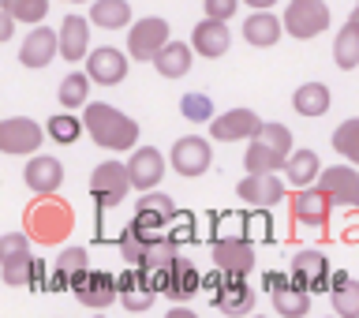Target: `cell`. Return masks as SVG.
<instances>
[{"label": "cell", "instance_id": "1", "mask_svg": "<svg viewBox=\"0 0 359 318\" xmlns=\"http://www.w3.org/2000/svg\"><path fill=\"white\" fill-rule=\"evenodd\" d=\"M22 229H27V236L34 244L56 247L75 232V210L64 195L49 191V195H38L27 210H22Z\"/></svg>", "mask_w": 359, "mask_h": 318}, {"label": "cell", "instance_id": "2", "mask_svg": "<svg viewBox=\"0 0 359 318\" xmlns=\"http://www.w3.org/2000/svg\"><path fill=\"white\" fill-rule=\"evenodd\" d=\"M116 247H120L123 263L146 266V270H161L180 255V244L172 240L168 229H142V225H135V221L128 225V229H120Z\"/></svg>", "mask_w": 359, "mask_h": 318}, {"label": "cell", "instance_id": "3", "mask_svg": "<svg viewBox=\"0 0 359 318\" xmlns=\"http://www.w3.org/2000/svg\"><path fill=\"white\" fill-rule=\"evenodd\" d=\"M83 120H86L90 139H94L101 150L123 154V150H135V143H139V124H135L128 112H120L116 105H109V101H86Z\"/></svg>", "mask_w": 359, "mask_h": 318}, {"label": "cell", "instance_id": "4", "mask_svg": "<svg viewBox=\"0 0 359 318\" xmlns=\"http://www.w3.org/2000/svg\"><path fill=\"white\" fill-rule=\"evenodd\" d=\"M292 131L285 124H262V131L247 143L243 154V168L247 173H280L285 161L292 157Z\"/></svg>", "mask_w": 359, "mask_h": 318}, {"label": "cell", "instance_id": "5", "mask_svg": "<svg viewBox=\"0 0 359 318\" xmlns=\"http://www.w3.org/2000/svg\"><path fill=\"white\" fill-rule=\"evenodd\" d=\"M333 195L318 184L311 187H296V195L288 202V213H292V225H303V229H314L318 236H330V213H333Z\"/></svg>", "mask_w": 359, "mask_h": 318}, {"label": "cell", "instance_id": "6", "mask_svg": "<svg viewBox=\"0 0 359 318\" xmlns=\"http://www.w3.org/2000/svg\"><path fill=\"white\" fill-rule=\"evenodd\" d=\"M131 168L128 161H101L94 173H90V199H94L97 213H105L109 206H120L131 191Z\"/></svg>", "mask_w": 359, "mask_h": 318}, {"label": "cell", "instance_id": "7", "mask_svg": "<svg viewBox=\"0 0 359 318\" xmlns=\"http://www.w3.org/2000/svg\"><path fill=\"white\" fill-rule=\"evenodd\" d=\"M154 277H157V289H161V296H168L172 303H187L191 296H198V292H202V274H198V266L191 263V258H184V255H176L168 266L154 270Z\"/></svg>", "mask_w": 359, "mask_h": 318}, {"label": "cell", "instance_id": "8", "mask_svg": "<svg viewBox=\"0 0 359 318\" xmlns=\"http://www.w3.org/2000/svg\"><path fill=\"white\" fill-rule=\"evenodd\" d=\"M280 19H285V34H292L296 41H311L330 30V8H325V0H288Z\"/></svg>", "mask_w": 359, "mask_h": 318}, {"label": "cell", "instance_id": "9", "mask_svg": "<svg viewBox=\"0 0 359 318\" xmlns=\"http://www.w3.org/2000/svg\"><path fill=\"white\" fill-rule=\"evenodd\" d=\"M72 296L83 303V307H90V311H105V307H112V303L120 300V277L109 274V270H90L86 266L83 274L75 277Z\"/></svg>", "mask_w": 359, "mask_h": 318}, {"label": "cell", "instance_id": "10", "mask_svg": "<svg viewBox=\"0 0 359 318\" xmlns=\"http://www.w3.org/2000/svg\"><path fill=\"white\" fill-rule=\"evenodd\" d=\"M168 41H172V34H168V22H165L161 15L135 19L131 27H128V53H131V60L150 64V60L165 49Z\"/></svg>", "mask_w": 359, "mask_h": 318}, {"label": "cell", "instance_id": "11", "mask_svg": "<svg viewBox=\"0 0 359 318\" xmlns=\"http://www.w3.org/2000/svg\"><path fill=\"white\" fill-rule=\"evenodd\" d=\"M161 296V289H157V277H154V270H146V266H131L120 274V303H123V311H131V314H142V311H150L154 307V300Z\"/></svg>", "mask_w": 359, "mask_h": 318}, {"label": "cell", "instance_id": "12", "mask_svg": "<svg viewBox=\"0 0 359 318\" xmlns=\"http://www.w3.org/2000/svg\"><path fill=\"white\" fill-rule=\"evenodd\" d=\"M45 131L38 120L30 117H8L4 124H0V150L11 154V157H34L41 150L45 143Z\"/></svg>", "mask_w": 359, "mask_h": 318}, {"label": "cell", "instance_id": "13", "mask_svg": "<svg viewBox=\"0 0 359 318\" xmlns=\"http://www.w3.org/2000/svg\"><path fill=\"white\" fill-rule=\"evenodd\" d=\"M168 161L180 176L195 180L202 173H210L213 165V150H210V139H202V135H184V139L172 143V150H168Z\"/></svg>", "mask_w": 359, "mask_h": 318}, {"label": "cell", "instance_id": "14", "mask_svg": "<svg viewBox=\"0 0 359 318\" xmlns=\"http://www.w3.org/2000/svg\"><path fill=\"white\" fill-rule=\"evenodd\" d=\"M258 131H262V120L255 109H229L210 120V135L217 143H251Z\"/></svg>", "mask_w": 359, "mask_h": 318}, {"label": "cell", "instance_id": "15", "mask_svg": "<svg viewBox=\"0 0 359 318\" xmlns=\"http://www.w3.org/2000/svg\"><path fill=\"white\" fill-rule=\"evenodd\" d=\"M210 258L213 266L229 270V274H251L255 270V240L247 236H224V240L210 244Z\"/></svg>", "mask_w": 359, "mask_h": 318}, {"label": "cell", "instance_id": "16", "mask_svg": "<svg viewBox=\"0 0 359 318\" xmlns=\"http://www.w3.org/2000/svg\"><path fill=\"white\" fill-rule=\"evenodd\" d=\"M128 56L131 53H120L116 45H97L86 56V72L97 86H116L128 79Z\"/></svg>", "mask_w": 359, "mask_h": 318}, {"label": "cell", "instance_id": "17", "mask_svg": "<svg viewBox=\"0 0 359 318\" xmlns=\"http://www.w3.org/2000/svg\"><path fill=\"white\" fill-rule=\"evenodd\" d=\"M168 165H172V161H168L161 150H154V146H135L131 157H128L135 191H154V187L165 180V168H168Z\"/></svg>", "mask_w": 359, "mask_h": 318}, {"label": "cell", "instance_id": "18", "mask_svg": "<svg viewBox=\"0 0 359 318\" xmlns=\"http://www.w3.org/2000/svg\"><path fill=\"white\" fill-rule=\"evenodd\" d=\"M292 281L307 292H330V281H333V270H330V258L322 251H299L292 258Z\"/></svg>", "mask_w": 359, "mask_h": 318}, {"label": "cell", "instance_id": "19", "mask_svg": "<svg viewBox=\"0 0 359 318\" xmlns=\"http://www.w3.org/2000/svg\"><path fill=\"white\" fill-rule=\"evenodd\" d=\"M236 195L251 206H277V202H285V180L277 173H247L236 184Z\"/></svg>", "mask_w": 359, "mask_h": 318}, {"label": "cell", "instance_id": "20", "mask_svg": "<svg viewBox=\"0 0 359 318\" xmlns=\"http://www.w3.org/2000/svg\"><path fill=\"white\" fill-rule=\"evenodd\" d=\"M318 187L330 191L337 206H344V210L359 206V168L355 165H330V168H322Z\"/></svg>", "mask_w": 359, "mask_h": 318}, {"label": "cell", "instance_id": "21", "mask_svg": "<svg viewBox=\"0 0 359 318\" xmlns=\"http://www.w3.org/2000/svg\"><path fill=\"white\" fill-rule=\"evenodd\" d=\"M243 41L255 45V49H269V45L280 41V34H285V19L273 15V8H255L251 15L243 19Z\"/></svg>", "mask_w": 359, "mask_h": 318}, {"label": "cell", "instance_id": "22", "mask_svg": "<svg viewBox=\"0 0 359 318\" xmlns=\"http://www.w3.org/2000/svg\"><path fill=\"white\" fill-rule=\"evenodd\" d=\"M56 53H60V34L49 27H34L19 45V64L22 67H49Z\"/></svg>", "mask_w": 359, "mask_h": 318}, {"label": "cell", "instance_id": "23", "mask_svg": "<svg viewBox=\"0 0 359 318\" xmlns=\"http://www.w3.org/2000/svg\"><path fill=\"white\" fill-rule=\"evenodd\" d=\"M22 180L34 195H49V191H60L64 184V165L56 157H45V154H34L27 168H22Z\"/></svg>", "mask_w": 359, "mask_h": 318}, {"label": "cell", "instance_id": "24", "mask_svg": "<svg viewBox=\"0 0 359 318\" xmlns=\"http://www.w3.org/2000/svg\"><path fill=\"white\" fill-rule=\"evenodd\" d=\"M191 45H195V53L198 56H206V60H217V56L229 53V45H232V34L229 27H224V19H202L195 34H191Z\"/></svg>", "mask_w": 359, "mask_h": 318}, {"label": "cell", "instance_id": "25", "mask_svg": "<svg viewBox=\"0 0 359 318\" xmlns=\"http://www.w3.org/2000/svg\"><path fill=\"white\" fill-rule=\"evenodd\" d=\"M60 56L72 64L90 56V19H83V15H64L60 19Z\"/></svg>", "mask_w": 359, "mask_h": 318}, {"label": "cell", "instance_id": "26", "mask_svg": "<svg viewBox=\"0 0 359 318\" xmlns=\"http://www.w3.org/2000/svg\"><path fill=\"white\" fill-rule=\"evenodd\" d=\"M221 314H251L255 311V289L247 285V274H229L224 277L221 296L213 300Z\"/></svg>", "mask_w": 359, "mask_h": 318}, {"label": "cell", "instance_id": "27", "mask_svg": "<svg viewBox=\"0 0 359 318\" xmlns=\"http://www.w3.org/2000/svg\"><path fill=\"white\" fill-rule=\"evenodd\" d=\"M86 247H64L60 258L53 263V274H49V292H72L75 277L83 274V270L90 266L86 263Z\"/></svg>", "mask_w": 359, "mask_h": 318}, {"label": "cell", "instance_id": "28", "mask_svg": "<svg viewBox=\"0 0 359 318\" xmlns=\"http://www.w3.org/2000/svg\"><path fill=\"white\" fill-rule=\"evenodd\" d=\"M330 300H333V311L341 318H359V281L348 270H333Z\"/></svg>", "mask_w": 359, "mask_h": 318}, {"label": "cell", "instance_id": "29", "mask_svg": "<svg viewBox=\"0 0 359 318\" xmlns=\"http://www.w3.org/2000/svg\"><path fill=\"white\" fill-rule=\"evenodd\" d=\"M280 173H285V180L292 187H311V184H318V176H322V161L314 150L303 146V150H292V157L285 161Z\"/></svg>", "mask_w": 359, "mask_h": 318}, {"label": "cell", "instance_id": "30", "mask_svg": "<svg viewBox=\"0 0 359 318\" xmlns=\"http://www.w3.org/2000/svg\"><path fill=\"white\" fill-rule=\"evenodd\" d=\"M191 64H195V45H187V41H168L165 49L154 56V67L165 79H184L191 72Z\"/></svg>", "mask_w": 359, "mask_h": 318}, {"label": "cell", "instance_id": "31", "mask_svg": "<svg viewBox=\"0 0 359 318\" xmlns=\"http://www.w3.org/2000/svg\"><path fill=\"white\" fill-rule=\"evenodd\" d=\"M311 296L314 292H307V289H299L296 281H285V285H277L273 292H269V300H273V311L277 314H285V318H303L311 311Z\"/></svg>", "mask_w": 359, "mask_h": 318}, {"label": "cell", "instance_id": "32", "mask_svg": "<svg viewBox=\"0 0 359 318\" xmlns=\"http://www.w3.org/2000/svg\"><path fill=\"white\" fill-rule=\"evenodd\" d=\"M330 105H333V94L325 83H299L296 94H292V109L299 117H322V112H330Z\"/></svg>", "mask_w": 359, "mask_h": 318}, {"label": "cell", "instance_id": "33", "mask_svg": "<svg viewBox=\"0 0 359 318\" xmlns=\"http://www.w3.org/2000/svg\"><path fill=\"white\" fill-rule=\"evenodd\" d=\"M90 22L101 30H123V27H131V4L128 0H94L90 4Z\"/></svg>", "mask_w": 359, "mask_h": 318}, {"label": "cell", "instance_id": "34", "mask_svg": "<svg viewBox=\"0 0 359 318\" xmlns=\"http://www.w3.org/2000/svg\"><path fill=\"white\" fill-rule=\"evenodd\" d=\"M333 60L341 72H355L359 67V22L348 19L341 30H337V41H333Z\"/></svg>", "mask_w": 359, "mask_h": 318}, {"label": "cell", "instance_id": "35", "mask_svg": "<svg viewBox=\"0 0 359 318\" xmlns=\"http://www.w3.org/2000/svg\"><path fill=\"white\" fill-rule=\"evenodd\" d=\"M90 72H72L60 79V90H56V98H60V109H86L90 101Z\"/></svg>", "mask_w": 359, "mask_h": 318}, {"label": "cell", "instance_id": "36", "mask_svg": "<svg viewBox=\"0 0 359 318\" xmlns=\"http://www.w3.org/2000/svg\"><path fill=\"white\" fill-rule=\"evenodd\" d=\"M243 236L255 244H273V206H251L243 210Z\"/></svg>", "mask_w": 359, "mask_h": 318}, {"label": "cell", "instance_id": "37", "mask_svg": "<svg viewBox=\"0 0 359 318\" xmlns=\"http://www.w3.org/2000/svg\"><path fill=\"white\" fill-rule=\"evenodd\" d=\"M45 131H49V139H53V143L72 146V143H79V135L86 131V120H79V117H75V109H67V112H56V117H49Z\"/></svg>", "mask_w": 359, "mask_h": 318}, {"label": "cell", "instance_id": "38", "mask_svg": "<svg viewBox=\"0 0 359 318\" xmlns=\"http://www.w3.org/2000/svg\"><path fill=\"white\" fill-rule=\"evenodd\" d=\"M333 150L344 157V161L359 165V117L355 120H344L341 128L333 131Z\"/></svg>", "mask_w": 359, "mask_h": 318}, {"label": "cell", "instance_id": "39", "mask_svg": "<svg viewBox=\"0 0 359 318\" xmlns=\"http://www.w3.org/2000/svg\"><path fill=\"white\" fill-rule=\"evenodd\" d=\"M0 11L15 15L19 22H41L49 15V0H0Z\"/></svg>", "mask_w": 359, "mask_h": 318}, {"label": "cell", "instance_id": "40", "mask_svg": "<svg viewBox=\"0 0 359 318\" xmlns=\"http://www.w3.org/2000/svg\"><path fill=\"white\" fill-rule=\"evenodd\" d=\"M224 236H243V213L240 210L210 213V244L213 240H224Z\"/></svg>", "mask_w": 359, "mask_h": 318}, {"label": "cell", "instance_id": "41", "mask_svg": "<svg viewBox=\"0 0 359 318\" xmlns=\"http://www.w3.org/2000/svg\"><path fill=\"white\" fill-rule=\"evenodd\" d=\"M135 210H150L157 213V218H165V221H172L176 218V202L165 195V191H139V202H135Z\"/></svg>", "mask_w": 359, "mask_h": 318}, {"label": "cell", "instance_id": "42", "mask_svg": "<svg viewBox=\"0 0 359 318\" xmlns=\"http://www.w3.org/2000/svg\"><path fill=\"white\" fill-rule=\"evenodd\" d=\"M180 112L191 120V124H206L210 117H213V101H210V94H184L180 98Z\"/></svg>", "mask_w": 359, "mask_h": 318}, {"label": "cell", "instance_id": "43", "mask_svg": "<svg viewBox=\"0 0 359 318\" xmlns=\"http://www.w3.org/2000/svg\"><path fill=\"white\" fill-rule=\"evenodd\" d=\"M30 266H34V255H19V258H4L0 263V277H4V285L19 289L30 281Z\"/></svg>", "mask_w": 359, "mask_h": 318}, {"label": "cell", "instance_id": "44", "mask_svg": "<svg viewBox=\"0 0 359 318\" xmlns=\"http://www.w3.org/2000/svg\"><path fill=\"white\" fill-rule=\"evenodd\" d=\"M168 232H172L176 244L195 240V213H191V210H176V218L168 221Z\"/></svg>", "mask_w": 359, "mask_h": 318}, {"label": "cell", "instance_id": "45", "mask_svg": "<svg viewBox=\"0 0 359 318\" xmlns=\"http://www.w3.org/2000/svg\"><path fill=\"white\" fill-rule=\"evenodd\" d=\"M19 255H30L27 229H22V232H8L4 240H0V263H4V258H19Z\"/></svg>", "mask_w": 359, "mask_h": 318}, {"label": "cell", "instance_id": "46", "mask_svg": "<svg viewBox=\"0 0 359 318\" xmlns=\"http://www.w3.org/2000/svg\"><path fill=\"white\" fill-rule=\"evenodd\" d=\"M49 274H53V263H45V258H34L27 289H30V292H49Z\"/></svg>", "mask_w": 359, "mask_h": 318}, {"label": "cell", "instance_id": "47", "mask_svg": "<svg viewBox=\"0 0 359 318\" xmlns=\"http://www.w3.org/2000/svg\"><path fill=\"white\" fill-rule=\"evenodd\" d=\"M224 277H229V270H221V266H213V270H206V274H202V296H210V303L221 296Z\"/></svg>", "mask_w": 359, "mask_h": 318}, {"label": "cell", "instance_id": "48", "mask_svg": "<svg viewBox=\"0 0 359 318\" xmlns=\"http://www.w3.org/2000/svg\"><path fill=\"white\" fill-rule=\"evenodd\" d=\"M202 11H206L210 19H224V22H229L236 11H240V0H202Z\"/></svg>", "mask_w": 359, "mask_h": 318}, {"label": "cell", "instance_id": "49", "mask_svg": "<svg viewBox=\"0 0 359 318\" xmlns=\"http://www.w3.org/2000/svg\"><path fill=\"white\" fill-rule=\"evenodd\" d=\"M341 240L344 244H359V206H352V213H348V225H344Z\"/></svg>", "mask_w": 359, "mask_h": 318}, {"label": "cell", "instance_id": "50", "mask_svg": "<svg viewBox=\"0 0 359 318\" xmlns=\"http://www.w3.org/2000/svg\"><path fill=\"white\" fill-rule=\"evenodd\" d=\"M15 15H8V11H0V41H11V34H15Z\"/></svg>", "mask_w": 359, "mask_h": 318}, {"label": "cell", "instance_id": "51", "mask_svg": "<svg viewBox=\"0 0 359 318\" xmlns=\"http://www.w3.org/2000/svg\"><path fill=\"white\" fill-rule=\"evenodd\" d=\"M168 318H195V311H191L187 303H172V307H168Z\"/></svg>", "mask_w": 359, "mask_h": 318}, {"label": "cell", "instance_id": "52", "mask_svg": "<svg viewBox=\"0 0 359 318\" xmlns=\"http://www.w3.org/2000/svg\"><path fill=\"white\" fill-rule=\"evenodd\" d=\"M243 4H247V8H273L277 0H243Z\"/></svg>", "mask_w": 359, "mask_h": 318}, {"label": "cell", "instance_id": "53", "mask_svg": "<svg viewBox=\"0 0 359 318\" xmlns=\"http://www.w3.org/2000/svg\"><path fill=\"white\" fill-rule=\"evenodd\" d=\"M348 19H355V22H359V4L352 8V15H348Z\"/></svg>", "mask_w": 359, "mask_h": 318}, {"label": "cell", "instance_id": "54", "mask_svg": "<svg viewBox=\"0 0 359 318\" xmlns=\"http://www.w3.org/2000/svg\"><path fill=\"white\" fill-rule=\"evenodd\" d=\"M67 4H90V0H67Z\"/></svg>", "mask_w": 359, "mask_h": 318}]
</instances>
